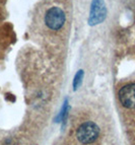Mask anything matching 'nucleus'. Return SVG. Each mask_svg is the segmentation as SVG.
Segmentation results:
<instances>
[{
  "mask_svg": "<svg viewBox=\"0 0 135 145\" xmlns=\"http://www.w3.org/2000/svg\"><path fill=\"white\" fill-rule=\"evenodd\" d=\"M100 128L96 124L92 122H85L78 127L76 132V137L82 144H90L99 137Z\"/></svg>",
  "mask_w": 135,
  "mask_h": 145,
  "instance_id": "nucleus-1",
  "label": "nucleus"
},
{
  "mask_svg": "<svg viewBox=\"0 0 135 145\" xmlns=\"http://www.w3.org/2000/svg\"><path fill=\"white\" fill-rule=\"evenodd\" d=\"M119 99L121 105L127 109L135 108V83L123 86L119 91Z\"/></svg>",
  "mask_w": 135,
  "mask_h": 145,
  "instance_id": "nucleus-4",
  "label": "nucleus"
},
{
  "mask_svg": "<svg viewBox=\"0 0 135 145\" xmlns=\"http://www.w3.org/2000/svg\"><path fill=\"white\" fill-rule=\"evenodd\" d=\"M83 70H79L77 71V73L75 74L74 76V79H73V88L74 90H76L78 87L81 85V81H82V78H83Z\"/></svg>",
  "mask_w": 135,
  "mask_h": 145,
  "instance_id": "nucleus-5",
  "label": "nucleus"
},
{
  "mask_svg": "<svg viewBox=\"0 0 135 145\" xmlns=\"http://www.w3.org/2000/svg\"><path fill=\"white\" fill-rule=\"evenodd\" d=\"M107 16V7L104 0H92L90 4V10L88 15V22L89 25H96L100 24L106 20Z\"/></svg>",
  "mask_w": 135,
  "mask_h": 145,
  "instance_id": "nucleus-3",
  "label": "nucleus"
},
{
  "mask_svg": "<svg viewBox=\"0 0 135 145\" xmlns=\"http://www.w3.org/2000/svg\"><path fill=\"white\" fill-rule=\"evenodd\" d=\"M66 20L65 13L60 7L53 6L49 8L45 15V24L49 29L58 31L64 25Z\"/></svg>",
  "mask_w": 135,
  "mask_h": 145,
  "instance_id": "nucleus-2",
  "label": "nucleus"
}]
</instances>
